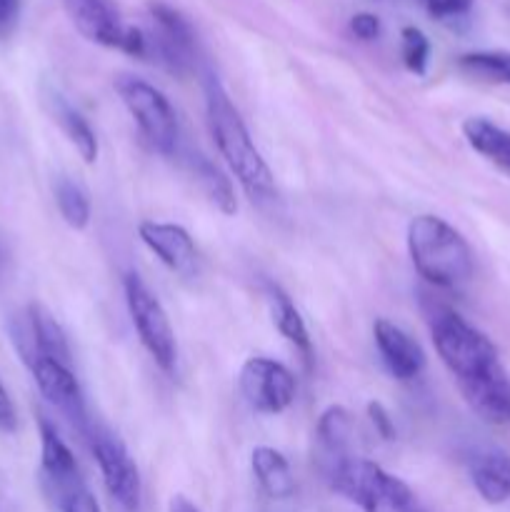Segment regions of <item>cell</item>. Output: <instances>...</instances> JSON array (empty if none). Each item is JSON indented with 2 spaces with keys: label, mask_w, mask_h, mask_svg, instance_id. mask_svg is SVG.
I'll return each instance as SVG.
<instances>
[{
  "label": "cell",
  "mask_w": 510,
  "mask_h": 512,
  "mask_svg": "<svg viewBox=\"0 0 510 512\" xmlns=\"http://www.w3.org/2000/svg\"><path fill=\"white\" fill-rule=\"evenodd\" d=\"M205 110L208 130L230 173L253 203H270L275 198V180L260 150L255 148L243 118L230 103L223 85L210 75L205 80Z\"/></svg>",
  "instance_id": "1"
},
{
  "label": "cell",
  "mask_w": 510,
  "mask_h": 512,
  "mask_svg": "<svg viewBox=\"0 0 510 512\" xmlns=\"http://www.w3.org/2000/svg\"><path fill=\"white\" fill-rule=\"evenodd\" d=\"M410 263L435 288H460L473 278V250L468 240L438 215H415L408 225Z\"/></svg>",
  "instance_id": "2"
},
{
  "label": "cell",
  "mask_w": 510,
  "mask_h": 512,
  "mask_svg": "<svg viewBox=\"0 0 510 512\" xmlns=\"http://www.w3.org/2000/svg\"><path fill=\"white\" fill-rule=\"evenodd\" d=\"M428 320L435 350H438L445 368L455 375L458 385L483 378L490 370L503 365L498 358V350L490 343L488 335L473 328L455 310L435 308L428 315Z\"/></svg>",
  "instance_id": "3"
},
{
  "label": "cell",
  "mask_w": 510,
  "mask_h": 512,
  "mask_svg": "<svg viewBox=\"0 0 510 512\" xmlns=\"http://www.w3.org/2000/svg\"><path fill=\"white\" fill-rule=\"evenodd\" d=\"M330 488L363 512H413L415 498L408 485L380 465L343 458L328 465Z\"/></svg>",
  "instance_id": "4"
},
{
  "label": "cell",
  "mask_w": 510,
  "mask_h": 512,
  "mask_svg": "<svg viewBox=\"0 0 510 512\" xmlns=\"http://www.w3.org/2000/svg\"><path fill=\"white\" fill-rule=\"evenodd\" d=\"M115 90L145 143L158 153L173 155L178 148V118L170 100L155 85L135 75H118Z\"/></svg>",
  "instance_id": "5"
},
{
  "label": "cell",
  "mask_w": 510,
  "mask_h": 512,
  "mask_svg": "<svg viewBox=\"0 0 510 512\" xmlns=\"http://www.w3.org/2000/svg\"><path fill=\"white\" fill-rule=\"evenodd\" d=\"M123 290L130 320H133L143 348L148 350V355L163 373H173L175 363H178V345H175L173 325H170L165 308L135 273L125 275Z\"/></svg>",
  "instance_id": "6"
},
{
  "label": "cell",
  "mask_w": 510,
  "mask_h": 512,
  "mask_svg": "<svg viewBox=\"0 0 510 512\" xmlns=\"http://www.w3.org/2000/svg\"><path fill=\"white\" fill-rule=\"evenodd\" d=\"M63 5L78 33L90 43L115 48L135 58L148 55V35L140 28L125 25L108 0H63Z\"/></svg>",
  "instance_id": "7"
},
{
  "label": "cell",
  "mask_w": 510,
  "mask_h": 512,
  "mask_svg": "<svg viewBox=\"0 0 510 512\" xmlns=\"http://www.w3.org/2000/svg\"><path fill=\"white\" fill-rule=\"evenodd\" d=\"M88 438L108 495L125 512H135L140 508V498H143V483H140L138 465L133 463L125 445L113 433H108V430L90 428Z\"/></svg>",
  "instance_id": "8"
},
{
  "label": "cell",
  "mask_w": 510,
  "mask_h": 512,
  "mask_svg": "<svg viewBox=\"0 0 510 512\" xmlns=\"http://www.w3.org/2000/svg\"><path fill=\"white\" fill-rule=\"evenodd\" d=\"M240 393L255 413L280 415L293 405L295 378L278 360L250 358L240 368Z\"/></svg>",
  "instance_id": "9"
},
{
  "label": "cell",
  "mask_w": 510,
  "mask_h": 512,
  "mask_svg": "<svg viewBox=\"0 0 510 512\" xmlns=\"http://www.w3.org/2000/svg\"><path fill=\"white\" fill-rule=\"evenodd\" d=\"M30 370H33V378L40 395H43V398L48 400L73 428L85 430L88 418H85L83 390H80L70 365H63L58 363V360L50 358H35L33 363H30Z\"/></svg>",
  "instance_id": "10"
},
{
  "label": "cell",
  "mask_w": 510,
  "mask_h": 512,
  "mask_svg": "<svg viewBox=\"0 0 510 512\" xmlns=\"http://www.w3.org/2000/svg\"><path fill=\"white\" fill-rule=\"evenodd\" d=\"M150 20H153V50L158 60L173 73H185L193 63L195 50L190 23L178 10L163 3L150 5Z\"/></svg>",
  "instance_id": "11"
},
{
  "label": "cell",
  "mask_w": 510,
  "mask_h": 512,
  "mask_svg": "<svg viewBox=\"0 0 510 512\" xmlns=\"http://www.w3.org/2000/svg\"><path fill=\"white\" fill-rule=\"evenodd\" d=\"M138 235L145 248L173 273L190 275L198 263V250H195L193 238L185 228L173 223H155V220H143L138 225Z\"/></svg>",
  "instance_id": "12"
},
{
  "label": "cell",
  "mask_w": 510,
  "mask_h": 512,
  "mask_svg": "<svg viewBox=\"0 0 510 512\" xmlns=\"http://www.w3.org/2000/svg\"><path fill=\"white\" fill-rule=\"evenodd\" d=\"M375 345L380 350L385 368L398 380H413L425 370V353L415 338L390 320L380 318L373 325Z\"/></svg>",
  "instance_id": "13"
},
{
  "label": "cell",
  "mask_w": 510,
  "mask_h": 512,
  "mask_svg": "<svg viewBox=\"0 0 510 512\" xmlns=\"http://www.w3.org/2000/svg\"><path fill=\"white\" fill-rule=\"evenodd\" d=\"M38 423H40V465H43V475L45 480H48L50 488H53L55 498L60 500L63 495H68L70 490L80 488L83 480H80L78 463H75L70 448L58 435V430H55L45 418H40Z\"/></svg>",
  "instance_id": "14"
},
{
  "label": "cell",
  "mask_w": 510,
  "mask_h": 512,
  "mask_svg": "<svg viewBox=\"0 0 510 512\" xmlns=\"http://www.w3.org/2000/svg\"><path fill=\"white\" fill-rule=\"evenodd\" d=\"M465 403L488 423H510V375L500 368L490 370L488 375L470 383L460 385Z\"/></svg>",
  "instance_id": "15"
},
{
  "label": "cell",
  "mask_w": 510,
  "mask_h": 512,
  "mask_svg": "<svg viewBox=\"0 0 510 512\" xmlns=\"http://www.w3.org/2000/svg\"><path fill=\"white\" fill-rule=\"evenodd\" d=\"M470 480L488 505H503L510 500V455L500 450H483L470 460Z\"/></svg>",
  "instance_id": "16"
},
{
  "label": "cell",
  "mask_w": 510,
  "mask_h": 512,
  "mask_svg": "<svg viewBox=\"0 0 510 512\" xmlns=\"http://www.w3.org/2000/svg\"><path fill=\"white\" fill-rule=\"evenodd\" d=\"M250 468H253L255 480H258L260 490L273 500H288L295 493V478L290 470L288 460L280 450L260 445L250 455Z\"/></svg>",
  "instance_id": "17"
},
{
  "label": "cell",
  "mask_w": 510,
  "mask_h": 512,
  "mask_svg": "<svg viewBox=\"0 0 510 512\" xmlns=\"http://www.w3.org/2000/svg\"><path fill=\"white\" fill-rule=\"evenodd\" d=\"M463 135L475 153H480L490 163L510 173V130L500 128L493 120L475 115V118H468L463 123Z\"/></svg>",
  "instance_id": "18"
},
{
  "label": "cell",
  "mask_w": 510,
  "mask_h": 512,
  "mask_svg": "<svg viewBox=\"0 0 510 512\" xmlns=\"http://www.w3.org/2000/svg\"><path fill=\"white\" fill-rule=\"evenodd\" d=\"M48 103L53 120L60 125V130L68 135V140L75 145L80 158L88 165H93L95 160H98V138H95V130L90 128L88 120H85L68 100L60 98V95H50Z\"/></svg>",
  "instance_id": "19"
},
{
  "label": "cell",
  "mask_w": 510,
  "mask_h": 512,
  "mask_svg": "<svg viewBox=\"0 0 510 512\" xmlns=\"http://www.w3.org/2000/svg\"><path fill=\"white\" fill-rule=\"evenodd\" d=\"M188 170L195 178V183L200 185V190L205 193V198L215 205L223 215H235L238 213V198H235V190L230 178H225L223 170L215 168L208 158L203 155H188Z\"/></svg>",
  "instance_id": "20"
},
{
  "label": "cell",
  "mask_w": 510,
  "mask_h": 512,
  "mask_svg": "<svg viewBox=\"0 0 510 512\" xmlns=\"http://www.w3.org/2000/svg\"><path fill=\"white\" fill-rule=\"evenodd\" d=\"M353 415L343 405H330L318 418V440L328 453L330 463L350 458V443H353Z\"/></svg>",
  "instance_id": "21"
},
{
  "label": "cell",
  "mask_w": 510,
  "mask_h": 512,
  "mask_svg": "<svg viewBox=\"0 0 510 512\" xmlns=\"http://www.w3.org/2000/svg\"><path fill=\"white\" fill-rule=\"evenodd\" d=\"M270 308H273V323L278 328V333L283 335L288 343H293L300 350L305 363L310 365L313 360V343H310L308 328H305V320L300 318L298 308L293 305V300L283 293L280 288L270 290Z\"/></svg>",
  "instance_id": "22"
},
{
  "label": "cell",
  "mask_w": 510,
  "mask_h": 512,
  "mask_svg": "<svg viewBox=\"0 0 510 512\" xmlns=\"http://www.w3.org/2000/svg\"><path fill=\"white\" fill-rule=\"evenodd\" d=\"M55 203H58L60 215H63L65 223L73 230H85L90 225V198L83 190V185H78L70 178H58L55 183Z\"/></svg>",
  "instance_id": "23"
},
{
  "label": "cell",
  "mask_w": 510,
  "mask_h": 512,
  "mask_svg": "<svg viewBox=\"0 0 510 512\" xmlns=\"http://www.w3.org/2000/svg\"><path fill=\"white\" fill-rule=\"evenodd\" d=\"M458 68L478 80L510 85V53H500V50L465 53L458 58Z\"/></svg>",
  "instance_id": "24"
},
{
  "label": "cell",
  "mask_w": 510,
  "mask_h": 512,
  "mask_svg": "<svg viewBox=\"0 0 510 512\" xmlns=\"http://www.w3.org/2000/svg\"><path fill=\"white\" fill-rule=\"evenodd\" d=\"M400 40H403V63L410 73L423 75L425 68H428V58H430V40L425 38L423 30L413 28H403L400 33Z\"/></svg>",
  "instance_id": "25"
},
{
  "label": "cell",
  "mask_w": 510,
  "mask_h": 512,
  "mask_svg": "<svg viewBox=\"0 0 510 512\" xmlns=\"http://www.w3.org/2000/svg\"><path fill=\"white\" fill-rule=\"evenodd\" d=\"M428 10L430 18L435 20H453L460 15H468L473 8V0H420Z\"/></svg>",
  "instance_id": "26"
},
{
  "label": "cell",
  "mask_w": 510,
  "mask_h": 512,
  "mask_svg": "<svg viewBox=\"0 0 510 512\" xmlns=\"http://www.w3.org/2000/svg\"><path fill=\"white\" fill-rule=\"evenodd\" d=\"M60 505V512H103L100 510L98 500H95V495L90 493L85 485H80V488L70 490L68 495H63V498L58 500Z\"/></svg>",
  "instance_id": "27"
},
{
  "label": "cell",
  "mask_w": 510,
  "mask_h": 512,
  "mask_svg": "<svg viewBox=\"0 0 510 512\" xmlns=\"http://www.w3.org/2000/svg\"><path fill=\"white\" fill-rule=\"evenodd\" d=\"M350 30H353L355 38L365 40V43H370V40H378L380 38V18L373 13H358L350 18Z\"/></svg>",
  "instance_id": "28"
},
{
  "label": "cell",
  "mask_w": 510,
  "mask_h": 512,
  "mask_svg": "<svg viewBox=\"0 0 510 512\" xmlns=\"http://www.w3.org/2000/svg\"><path fill=\"white\" fill-rule=\"evenodd\" d=\"M368 418H370V423H373V428L378 430L380 438H383V440H393L395 425H393V420H390L388 410L383 408V403H378V400L368 403Z\"/></svg>",
  "instance_id": "29"
},
{
  "label": "cell",
  "mask_w": 510,
  "mask_h": 512,
  "mask_svg": "<svg viewBox=\"0 0 510 512\" xmlns=\"http://www.w3.org/2000/svg\"><path fill=\"white\" fill-rule=\"evenodd\" d=\"M18 418H15V408L10 403L8 393H5L3 383H0V433H13Z\"/></svg>",
  "instance_id": "30"
},
{
  "label": "cell",
  "mask_w": 510,
  "mask_h": 512,
  "mask_svg": "<svg viewBox=\"0 0 510 512\" xmlns=\"http://www.w3.org/2000/svg\"><path fill=\"white\" fill-rule=\"evenodd\" d=\"M18 8L20 0H0V35L13 28L15 18H18Z\"/></svg>",
  "instance_id": "31"
},
{
  "label": "cell",
  "mask_w": 510,
  "mask_h": 512,
  "mask_svg": "<svg viewBox=\"0 0 510 512\" xmlns=\"http://www.w3.org/2000/svg\"><path fill=\"white\" fill-rule=\"evenodd\" d=\"M168 512H200L185 495H173L168 503Z\"/></svg>",
  "instance_id": "32"
}]
</instances>
